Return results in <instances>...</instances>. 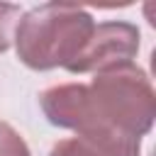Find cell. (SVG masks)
<instances>
[{
  "label": "cell",
  "mask_w": 156,
  "mask_h": 156,
  "mask_svg": "<svg viewBox=\"0 0 156 156\" xmlns=\"http://www.w3.org/2000/svg\"><path fill=\"white\" fill-rule=\"evenodd\" d=\"M93 20L88 12L73 5H44L24 15L17 32L20 51L32 66H54L58 61L71 63L76 51L88 44Z\"/></svg>",
  "instance_id": "cell-1"
},
{
  "label": "cell",
  "mask_w": 156,
  "mask_h": 156,
  "mask_svg": "<svg viewBox=\"0 0 156 156\" xmlns=\"http://www.w3.org/2000/svg\"><path fill=\"white\" fill-rule=\"evenodd\" d=\"M17 7L15 5H0V51L7 46V39H10V24L12 20L17 17Z\"/></svg>",
  "instance_id": "cell-2"
}]
</instances>
